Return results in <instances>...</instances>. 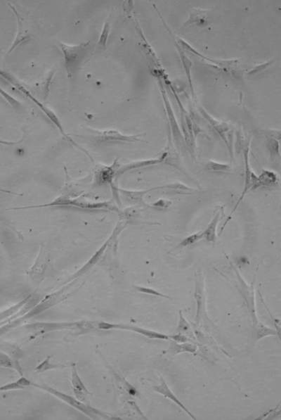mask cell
<instances>
[{"instance_id":"26","label":"cell","mask_w":281,"mask_h":420,"mask_svg":"<svg viewBox=\"0 0 281 420\" xmlns=\"http://www.w3.org/2000/svg\"><path fill=\"white\" fill-rule=\"evenodd\" d=\"M0 95H1L5 100H6V102L11 105V106L14 107L15 108H19L21 107V104L19 103V102H18L16 99H14V97H11V95H9L7 92L4 91V90L0 87Z\"/></svg>"},{"instance_id":"35","label":"cell","mask_w":281,"mask_h":420,"mask_svg":"<svg viewBox=\"0 0 281 420\" xmlns=\"http://www.w3.org/2000/svg\"><path fill=\"white\" fill-rule=\"evenodd\" d=\"M19 142H21V141H19V142H11V141H2V140H0V144L4 145H14Z\"/></svg>"},{"instance_id":"2","label":"cell","mask_w":281,"mask_h":420,"mask_svg":"<svg viewBox=\"0 0 281 420\" xmlns=\"http://www.w3.org/2000/svg\"><path fill=\"white\" fill-rule=\"evenodd\" d=\"M61 49L63 55L64 64L68 77L72 78L91 50L90 42L79 44H68L61 42Z\"/></svg>"},{"instance_id":"9","label":"cell","mask_w":281,"mask_h":420,"mask_svg":"<svg viewBox=\"0 0 281 420\" xmlns=\"http://www.w3.org/2000/svg\"><path fill=\"white\" fill-rule=\"evenodd\" d=\"M126 329V330L132 331V332L140 334L149 339H162V340H167V339H170V337L165 334L160 333V332H155V331L148 330V329L141 328V327H134V326L132 327V326L123 325V324H112V329Z\"/></svg>"},{"instance_id":"7","label":"cell","mask_w":281,"mask_h":420,"mask_svg":"<svg viewBox=\"0 0 281 420\" xmlns=\"http://www.w3.org/2000/svg\"><path fill=\"white\" fill-rule=\"evenodd\" d=\"M8 5H9L10 7H11V9L12 10L13 12L14 13V14L16 15V19H17L18 24L17 34H16V38H15L14 42H13L11 47H10V49L7 52V54H10L14 50V49L17 48L19 46L29 42V41L31 39V35L28 34L27 31H25L24 29L22 20H21V16H20L17 10H16V8H15L14 6H12L11 4H8Z\"/></svg>"},{"instance_id":"30","label":"cell","mask_w":281,"mask_h":420,"mask_svg":"<svg viewBox=\"0 0 281 420\" xmlns=\"http://www.w3.org/2000/svg\"><path fill=\"white\" fill-rule=\"evenodd\" d=\"M269 144H270V146H269V149H270V151L272 152V155H278V156H280L279 154V141H277V140H269Z\"/></svg>"},{"instance_id":"4","label":"cell","mask_w":281,"mask_h":420,"mask_svg":"<svg viewBox=\"0 0 281 420\" xmlns=\"http://www.w3.org/2000/svg\"><path fill=\"white\" fill-rule=\"evenodd\" d=\"M250 144H248L247 147L245 149L244 151V159H245V182H244V189H243V191L242 194H241V197H240L239 199H238L237 203H236V206H235L234 209H233V211L231 212L229 216H228L227 220H226V222H225L224 225H223L222 229H221V232L224 228V227L226 226V224L228 223V220L231 218V216H232L233 214L234 213V212L236 211V209H237L238 207H239V204H241V202H242L244 197H246V194L248 193V192H250V191L254 190V189H256L259 188V179H258V176L257 175L254 174L253 172L252 169H251L250 166V161H249V152H250Z\"/></svg>"},{"instance_id":"16","label":"cell","mask_w":281,"mask_h":420,"mask_svg":"<svg viewBox=\"0 0 281 420\" xmlns=\"http://www.w3.org/2000/svg\"><path fill=\"white\" fill-rule=\"evenodd\" d=\"M202 112H203L204 116H205V118H206L210 122L212 126H213V128L216 130L217 132H218L219 134V136L221 137V138H222L223 141L226 142V144H227L228 147V138L226 136L225 133L229 131V128H228L227 126H226L225 123H220V122L216 121L215 118H212L210 115L208 114V113H207L205 111H203V110H202Z\"/></svg>"},{"instance_id":"33","label":"cell","mask_w":281,"mask_h":420,"mask_svg":"<svg viewBox=\"0 0 281 420\" xmlns=\"http://www.w3.org/2000/svg\"><path fill=\"white\" fill-rule=\"evenodd\" d=\"M189 328V325L188 322L186 321L185 319L183 318L182 315H181V319L180 322V327H179V329H180L181 331H186Z\"/></svg>"},{"instance_id":"19","label":"cell","mask_w":281,"mask_h":420,"mask_svg":"<svg viewBox=\"0 0 281 420\" xmlns=\"http://www.w3.org/2000/svg\"><path fill=\"white\" fill-rule=\"evenodd\" d=\"M110 31H111V26H110L109 23H105L103 25V29H102L101 35L98 39V43H97L98 49H101V50H106Z\"/></svg>"},{"instance_id":"32","label":"cell","mask_w":281,"mask_h":420,"mask_svg":"<svg viewBox=\"0 0 281 420\" xmlns=\"http://www.w3.org/2000/svg\"><path fill=\"white\" fill-rule=\"evenodd\" d=\"M17 382L19 383L20 386L22 387L23 388H24V387L29 386L30 385H32V382L29 381V380L25 378V377H21V378H20L19 380H18Z\"/></svg>"},{"instance_id":"1","label":"cell","mask_w":281,"mask_h":420,"mask_svg":"<svg viewBox=\"0 0 281 420\" xmlns=\"http://www.w3.org/2000/svg\"><path fill=\"white\" fill-rule=\"evenodd\" d=\"M0 77H2V78L4 79L6 82H9V83L12 85L13 86L16 87V88L17 89L19 92H21L23 95H24L25 96L29 97L31 101L33 102L35 104V105H37V106H38L41 110H42V112H43L44 114L46 115V116H47V118L50 120V121L52 122V124L57 127V129H58L59 131H60V133H62L64 137H65V139L70 141V142H71V144L74 145V146H77V147H78L79 149L83 150L85 154L90 156L88 152H87L85 150L82 149V148L80 147L79 145L77 144L76 143H75V141L71 139V138H69L68 135H67L66 133H65V132L64 131L63 126H62V123H61L60 120H59L58 116L55 114V113H54V111H52L50 108H48V107L44 106L42 102L37 100V98L34 97L33 95H32V93H31V92H29V90H28V89L26 88L22 84H21V82H20L19 80H18L14 76V75H11V74L9 73V72L4 71V70H0Z\"/></svg>"},{"instance_id":"10","label":"cell","mask_w":281,"mask_h":420,"mask_svg":"<svg viewBox=\"0 0 281 420\" xmlns=\"http://www.w3.org/2000/svg\"><path fill=\"white\" fill-rule=\"evenodd\" d=\"M72 385H73V391L75 396L78 398V401H85L87 395L90 394V392L88 391V388L85 387V385L80 376L78 375V371H77L76 367L74 366L72 368Z\"/></svg>"},{"instance_id":"12","label":"cell","mask_w":281,"mask_h":420,"mask_svg":"<svg viewBox=\"0 0 281 420\" xmlns=\"http://www.w3.org/2000/svg\"><path fill=\"white\" fill-rule=\"evenodd\" d=\"M160 86L161 88V92H162V97H163L164 102H165L166 111L167 112V116H168V118L170 119L171 129H172V133H173L174 137H175L176 139H178L181 141L182 140H183V136H182V133H181L178 123H177V121H176L175 115H173V111H172V108H171L170 102H169V100H167V95H166L165 90H164V89L162 88V86H161L160 82Z\"/></svg>"},{"instance_id":"18","label":"cell","mask_w":281,"mask_h":420,"mask_svg":"<svg viewBox=\"0 0 281 420\" xmlns=\"http://www.w3.org/2000/svg\"><path fill=\"white\" fill-rule=\"evenodd\" d=\"M206 21V12L203 9H193V12L190 14V17L187 21V24H204Z\"/></svg>"},{"instance_id":"3","label":"cell","mask_w":281,"mask_h":420,"mask_svg":"<svg viewBox=\"0 0 281 420\" xmlns=\"http://www.w3.org/2000/svg\"><path fill=\"white\" fill-rule=\"evenodd\" d=\"M62 207V208H68L71 209H77V210H87V211H98V210H114L116 208L111 204L105 203H88L85 201H80L78 199L69 198V197H61L56 199L52 203L44 204L42 206H36V207H25V208H19L18 209L39 208V207Z\"/></svg>"},{"instance_id":"5","label":"cell","mask_w":281,"mask_h":420,"mask_svg":"<svg viewBox=\"0 0 281 420\" xmlns=\"http://www.w3.org/2000/svg\"><path fill=\"white\" fill-rule=\"evenodd\" d=\"M93 131L96 133V135L94 136V140L100 144L101 143L135 142V141H142L139 138H141V135L126 136L116 130H106V131L93 130Z\"/></svg>"},{"instance_id":"14","label":"cell","mask_w":281,"mask_h":420,"mask_svg":"<svg viewBox=\"0 0 281 420\" xmlns=\"http://www.w3.org/2000/svg\"><path fill=\"white\" fill-rule=\"evenodd\" d=\"M152 189L153 191L157 190V189H163V190H167L169 192L177 194H190L196 192V189L188 187V186L181 183V182L165 184V185L160 186V187H154Z\"/></svg>"},{"instance_id":"29","label":"cell","mask_w":281,"mask_h":420,"mask_svg":"<svg viewBox=\"0 0 281 420\" xmlns=\"http://www.w3.org/2000/svg\"><path fill=\"white\" fill-rule=\"evenodd\" d=\"M22 387L20 386L17 381L12 383L7 384L4 386L0 387V391H11V390L22 389Z\"/></svg>"},{"instance_id":"28","label":"cell","mask_w":281,"mask_h":420,"mask_svg":"<svg viewBox=\"0 0 281 420\" xmlns=\"http://www.w3.org/2000/svg\"><path fill=\"white\" fill-rule=\"evenodd\" d=\"M273 63V61H269V62H265V63H262L259 64V65L256 66L254 68L250 69L249 71L247 72L248 75H255V74L258 73V72L262 71V70H265L267 69L268 67H270Z\"/></svg>"},{"instance_id":"6","label":"cell","mask_w":281,"mask_h":420,"mask_svg":"<svg viewBox=\"0 0 281 420\" xmlns=\"http://www.w3.org/2000/svg\"><path fill=\"white\" fill-rule=\"evenodd\" d=\"M33 385L34 386L38 387V388H42V389H44L45 391L49 392V393H52V394L54 395L55 396H57V398H60V399L63 400V401H65V403H68L70 406L77 408V409L79 410V411L83 412L84 413H85V414L88 415L89 416H90V414L96 413H95L96 411H95L94 409H93V408H90V407L85 406V404L82 403L80 401L75 399V398H73V397L65 394V393H62V392H59L57 391V390L50 388V387L39 386V385Z\"/></svg>"},{"instance_id":"24","label":"cell","mask_w":281,"mask_h":420,"mask_svg":"<svg viewBox=\"0 0 281 420\" xmlns=\"http://www.w3.org/2000/svg\"><path fill=\"white\" fill-rule=\"evenodd\" d=\"M50 357H47L44 362H42L39 366L35 368V371L38 372H42L47 371L48 370H52V369L59 368V367H64L65 365H52L49 362Z\"/></svg>"},{"instance_id":"27","label":"cell","mask_w":281,"mask_h":420,"mask_svg":"<svg viewBox=\"0 0 281 420\" xmlns=\"http://www.w3.org/2000/svg\"><path fill=\"white\" fill-rule=\"evenodd\" d=\"M172 205V201L168 200V199H160L159 200L156 201L155 203L153 204V207L161 210V209H169Z\"/></svg>"},{"instance_id":"22","label":"cell","mask_w":281,"mask_h":420,"mask_svg":"<svg viewBox=\"0 0 281 420\" xmlns=\"http://www.w3.org/2000/svg\"><path fill=\"white\" fill-rule=\"evenodd\" d=\"M54 75V71L49 72L48 76L46 77L45 80H44V81L40 84V86H39V90H40V91L42 92V94H43V97L45 100L49 95V91H50V85L51 84H52Z\"/></svg>"},{"instance_id":"21","label":"cell","mask_w":281,"mask_h":420,"mask_svg":"<svg viewBox=\"0 0 281 420\" xmlns=\"http://www.w3.org/2000/svg\"><path fill=\"white\" fill-rule=\"evenodd\" d=\"M203 239H204L203 231L195 232V233L192 234V235H189V236L184 239L181 242L179 246L185 247L191 246V245H195V243L200 241Z\"/></svg>"},{"instance_id":"15","label":"cell","mask_w":281,"mask_h":420,"mask_svg":"<svg viewBox=\"0 0 281 420\" xmlns=\"http://www.w3.org/2000/svg\"><path fill=\"white\" fill-rule=\"evenodd\" d=\"M259 187H273L277 186L279 183V176L273 171L264 170L262 174L258 177Z\"/></svg>"},{"instance_id":"20","label":"cell","mask_w":281,"mask_h":420,"mask_svg":"<svg viewBox=\"0 0 281 420\" xmlns=\"http://www.w3.org/2000/svg\"><path fill=\"white\" fill-rule=\"evenodd\" d=\"M206 168L208 171L212 172H222L226 173L231 170V166L229 164H222V163L217 162V161L210 160L206 164Z\"/></svg>"},{"instance_id":"8","label":"cell","mask_w":281,"mask_h":420,"mask_svg":"<svg viewBox=\"0 0 281 420\" xmlns=\"http://www.w3.org/2000/svg\"><path fill=\"white\" fill-rule=\"evenodd\" d=\"M167 156V153L163 152L158 157L134 161V162H131L130 164L125 165L121 169L118 170V174L122 175L127 172V171H132V170L142 169V168L149 167V166L162 164V162L165 161Z\"/></svg>"},{"instance_id":"17","label":"cell","mask_w":281,"mask_h":420,"mask_svg":"<svg viewBox=\"0 0 281 420\" xmlns=\"http://www.w3.org/2000/svg\"><path fill=\"white\" fill-rule=\"evenodd\" d=\"M123 195L125 197L126 200L131 203H144V197L151 192L152 189H148L145 191H138V192H131V191L121 190Z\"/></svg>"},{"instance_id":"13","label":"cell","mask_w":281,"mask_h":420,"mask_svg":"<svg viewBox=\"0 0 281 420\" xmlns=\"http://www.w3.org/2000/svg\"><path fill=\"white\" fill-rule=\"evenodd\" d=\"M155 388V391L157 392V393H160L162 396L165 397V398H169L171 401L175 403L177 406H180L182 410H184L188 415L190 418H193V420H195V417L190 413V411H188L187 408L184 404H182V402L177 398V396H175V393H173L170 388H169L168 386H167V384L165 383V382L163 380H162L161 381V384L159 386L154 387Z\"/></svg>"},{"instance_id":"11","label":"cell","mask_w":281,"mask_h":420,"mask_svg":"<svg viewBox=\"0 0 281 420\" xmlns=\"http://www.w3.org/2000/svg\"><path fill=\"white\" fill-rule=\"evenodd\" d=\"M223 215V210H219V211L215 214L213 218L212 219V220L210 221V224H209L208 226L207 227V228L205 229V230H204V239H205L207 242H210V243H215V242H216L217 239H218L217 230H218V224L220 220H221V215Z\"/></svg>"},{"instance_id":"23","label":"cell","mask_w":281,"mask_h":420,"mask_svg":"<svg viewBox=\"0 0 281 420\" xmlns=\"http://www.w3.org/2000/svg\"><path fill=\"white\" fill-rule=\"evenodd\" d=\"M180 52V57L182 58V63H183L184 67H185V72L187 75V78H188L189 85H190V88H191L192 91H193V87H192V82H191V75H190V68H191L192 63L190 60L188 58H187V56L185 55L183 52Z\"/></svg>"},{"instance_id":"25","label":"cell","mask_w":281,"mask_h":420,"mask_svg":"<svg viewBox=\"0 0 281 420\" xmlns=\"http://www.w3.org/2000/svg\"><path fill=\"white\" fill-rule=\"evenodd\" d=\"M135 288L138 291H139V292L141 293H144V294L154 295V296H160V297L166 298V299H170V297H169V296H166V295L165 294H161L160 292L156 291V289H152V288L145 287V286H136Z\"/></svg>"},{"instance_id":"34","label":"cell","mask_w":281,"mask_h":420,"mask_svg":"<svg viewBox=\"0 0 281 420\" xmlns=\"http://www.w3.org/2000/svg\"><path fill=\"white\" fill-rule=\"evenodd\" d=\"M170 338H172L174 339V340L177 341L178 342H185L187 340V339L185 337H184L183 335H181V334H177V335L175 336H171Z\"/></svg>"},{"instance_id":"31","label":"cell","mask_w":281,"mask_h":420,"mask_svg":"<svg viewBox=\"0 0 281 420\" xmlns=\"http://www.w3.org/2000/svg\"><path fill=\"white\" fill-rule=\"evenodd\" d=\"M0 367H6V368H13L14 365L11 360L4 355H0Z\"/></svg>"}]
</instances>
